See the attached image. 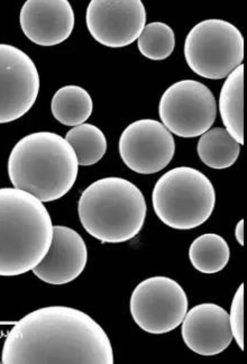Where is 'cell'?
<instances>
[{
    "mask_svg": "<svg viewBox=\"0 0 247 364\" xmlns=\"http://www.w3.org/2000/svg\"><path fill=\"white\" fill-rule=\"evenodd\" d=\"M4 364H113L111 343L97 321L65 306L27 314L4 343Z\"/></svg>",
    "mask_w": 247,
    "mask_h": 364,
    "instance_id": "6da1fadb",
    "label": "cell"
},
{
    "mask_svg": "<svg viewBox=\"0 0 247 364\" xmlns=\"http://www.w3.org/2000/svg\"><path fill=\"white\" fill-rule=\"evenodd\" d=\"M53 224L42 201L16 188H0V276L32 271L53 239Z\"/></svg>",
    "mask_w": 247,
    "mask_h": 364,
    "instance_id": "7a4b0ae2",
    "label": "cell"
},
{
    "mask_svg": "<svg viewBox=\"0 0 247 364\" xmlns=\"http://www.w3.org/2000/svg\"><path fill=\"white\" fill-rule=\"evenodd\" d=\"M79 164L67 139L52 132L23 137L11 150L9 176L13 188L42 203L67 195L78 177Z\"/></svg>",
    "mask_w": 247,
    "mask_h": 364,
    "instance_id": "3957f363",
    "label": "cell"
},
{
    "mask_svg": "<svg viewBox=\"0 0 247 364\" xmlns=\"http://www.w3.org/2000/svg\"><path fill=\"white\" fill-rule=\"evenodd\" d=\"M146 212L142 191L123 178L97 180L79 199L81 225L101 243H124L134 239L144 226Z\"/></svg>",
    "mask_w": 247,
    "mask_h": 364,
    "instance_id": "277c9868",
    "label": "cell"
},
{
    "mask_svg": "<svg viewBox=\"0 0 247 364\" xmlns=\"http://www.w3.org/2000/svg\"><path fill=\"white\" fill-rule=\"evenodd\" d=\"M152 204L165 225L175 230H192L212 216L216 205L215 188L202 172L179 166L158 180Z\"/></svg>",
    "mask_w": 247,
    "mask_h": 364,
    "instance_id": "5b68a950",
    "label": "cell"
},
{
    "mask_svg": "<svg viewBox=\"0 0 247 364\" xmlns=\"http://www.w3.org/2000/svg\"><path fill=\"white\" fill-rule=\"evenodd\" d=\"M187 65L202 78H227L244 59V38L238 28L223 19L198 23L185 42Z\"/></svg>",
    "mask_w": 247,
    "mask_h": 364,
    "instance_id": "8992f818",
    "label": "cell"
},
{
    "mask_svg": "<svg viewBox=\"0 0 247 364\" xmlns=\"http://www.w3.org/2000/svg\"><path fill=\"white\" fill-rule=\"evenodd\" d=\"M159 115L171 133L183 139H194L212 129L217 116V104L212 90L204 83L181 80L164 91Z\"/></svg>",
    "mask_w": 247,
    "mask_h": 364,
    "instance_id": "52a82bcc",
    "label": "cell"
},
{
    "mask_svg": "<svg viewBox=\"0 0 247 364\" xmlns=\"http://www.w3.org/2000/svg\"><path fill=\"white\" fill-rule=\"evenodd\" d=\"M182 287L168 277L141 282L131 297V314L137 326L150 334H167L180 326L188 311Z\"/></svg>",
    "mask_w": 247,
    "mask_h": 364,
    "instance_id": "ba28073f",
    "label": "cell"
},
{
    "mask_svg": "<svg viewBox=\"0 0 247 364\" xmlns=\"http://www.w3.org/2000/svg\"><path fill=\"white\" fill-rule=\"evenodd\" d=\"M38 68L24 51L0 44V124L23 117L38 100Z\"/></svg>",
    "mask_w": 247,
    "mask_h": 364,
    "instance_id": "9c48e42d",
    "label": "cell"
},
{
    "mask_svg": "<svg viewBox=\"0 0 247 364\" xmlns=\"http://www.w3.org/2000/svg\"><path fill=\"white\" fill-rule=\"evenodd\" d=\"M175 153L172 133L155 119L129 124L119 139V154L127 168L140 174H153L169 166Z\"/></svg>",
    "mask_w": 247,
    "mask_h": 364,
    "instance_id": "30bf717a",
    "label": "cell"
},
{
    "mask_svg": "<svg viewBox=\"0 0 247 364\" xmlns=\"http://www.w3.org/2000/svg\"><path fill=\"white\" fill-rule=\"evenodd\" d=\"M87 27L98 43L107 48L131 46L146 24L141 0H92L87 9Z\"/></svg>",
    "mask_w": 247,
    "mask_h": 364,
    "instance_id": "8fae6325",
    "label": "cell"
},
{
    "mask_svg": "<svg viewBox=\"0 0 247 364\" xmlns=\"http://www.w3.org/2000/svg\"><path fill=\"white\" fill-rule=\"evenodd\" d=\"M75 11L67 0H27L19 22L23 32L36 46H59L70 38Z\"/></svg>",
    "mask_w": 247,
    "mask_h": 364,
    "instance_id": "7c38bea8",
    "label": "cell"
},
{
    "mask_svg": "<svg viewBox=\"0 0 247 364\" xmlns=\"http://www.w3.org/2000/svg\"><path fill=\"white\" fill-rule=\"evenodd\" d=\"M87 261L88 250L80 234L67 226H54L49 251L32 271L40 282L59 286L78 278Z\"/></svg>",
    "mask_w": 247,
    "mask_h": 364,
    "instance_id": "4fadbf2b",
    "label": "cell"
},
{
    "mask_svg": "<svg viewBox=\"0 0 247 364\" xmlns=\"http://www.w3.org/2000/svg\"><path fill=\"white\" fill-rule=\"evenodd\" d=\"M181 324L185 346L199 355L221 354L233 341L229 313L216 304L194 306Z\"/></svg>",
    "mask_w": 247,
    "mask_h": 364,
    "instance_id": "5bb4252c",
    "label": "cell"
},
{
    "mask_svg": "<svg viewBox=\"0 0 247 364\" xmlns=\"http://www.w3.org/2000/svg\"><path fill=\"white\" fill-rule=\"evenodd\" d=\"M244 65H241L226 79L219 95V112L226 131L239 144H244Z\"/></svg>",
    "mask_w": 247,
    "mask_h": 364,
    "instance_id": "9a60e30c",
    "label": "cell"
},
{
    "mask_svg": "<svg viewBox=\"0 0 247 364\" xmlns=\"http://www.w3.org/2000/svg\"><path fill=\"white\" fill-rule=\"evenodd\" d=\"M51 110L59 123L75 127L88 121L94 110V102L86 89L69 85L54 94Z\"/></svg>",
    "mask_w": 247,
    "mask_h": 364,
    "instance_id": "2e32d148",
    "label": "cell"
},
{
    "mask_svg": "<svg viewBox=\"0 0 247 364\" xmlns=\"http://www.w3.org/2000/svg\"><path fill=\"white\" fill-rule=\"evenodd\" d=\"M199 158L212 169L223 170L236 162L241 144L223 127L209 129L197 145Z\"/></svg>",
    "mask_w": 247,
    "mask_h": 364,
    "instance_id": "e0dca14e",
    "label": "cell"
},
{
    "mask_svg": "<svg viewBox=\"0 0 247 364\" xmlns=\"http://www.w3.org/2000/svg\"><path fill=\"white\" fill-rule=\"evenodd\" d=\"M229 244L218 234H204L192 242L189 249L191 264L199 272L212 274L221 272L229 264Z\"/></svg>",
    "mask_w": 247,
    "mask_h": 364,
    "instance_id": "ac0fdd59",
    "label": "cell"
},
{
    "mask_svg": "<svg viewBox=\"0 0 247 364\" xmlns=\"http://www.w3.org/2000/svg\"><path fill=\"white\" fill-rule=\"evenodd\" d=\"M67 143L75 151L79 166L98 164L107 151V139L101 129L92 124L75 126L65 135Z\"/></svg>",
    "mask_w": 247,
    "mask_h": 364,
    "instance_id": "d6986e66",
    "label": "cell"
},
{
    "mask_svg": "<svg viewBox=\"0 0 247 364\" xmlns=\"http://www.w3.org/2000/svg\"><path fill=\"white\" fill-rule=\"evenodd\" d=\"M137 46L146 59L153 61L168 59L175 51V32L165 23H150L146 25L137 40Z\"/></svg>",
    "mask_w": 247,
    "mask_h": 364,
    "instance_id": "ffe728a7",
    "label": "cell"
},
{
    "mask_svg": "<svg viewBox=\"0 0 247 364\" xmlns=\"http://www.w3.org/2000/svg\"><path fill=\"white\" fill-rule=\"evenodd\" d=\"M229 324L233 338L241 350H244V284L239 286L231 301Z\"/></svg>",
    "mask_w": 247,
    "mask_h": 364,
    "instance_id": "44dd1931",
    "label": "cell"
},
{
    "mask_svg": "<svg viewBox=\"0 0 247 364\" xmlns=\"http://www.w3.org/2000/svg\"><path fill=\"white\" fill-rule=\"evenodd\" d=\"M235 236H236L239 245L244 247V220H241L237 223L236 228H235Z\"/></svg>",
    "mask_w": 247,
    "mask_h": 364,
    "instance_id": "7402d4cb",
    "label": "cell"
}]
</instances>
